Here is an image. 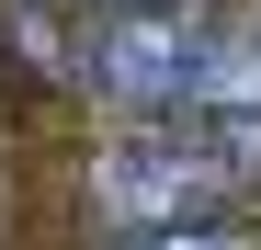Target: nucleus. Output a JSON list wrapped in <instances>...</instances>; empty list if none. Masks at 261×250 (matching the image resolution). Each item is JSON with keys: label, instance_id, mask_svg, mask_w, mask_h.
Instances as JSON below:
<instances>
[{"label": "nucleus", "instance_id": "2", "mask_svg": "<svg viewBox=\"0 0 261 250\" xmlns=\"http://www.w3.org/2000/svg\"><path fill=\"white\" fill-rule=\"evenodd\" d=\"M216 182H227V159L216 148H182V137H137V148H114L102 171H91V205L102 216H125V228H182V216H204L216 205Z\"/></svg>", "mask_w": 261, "mask_h": 250}, {"label": "nucleus", "instance_id": "3", "mask_svg": "<svg viewBox=\"0 0 261 250\" xmlns=\"http://www.w3.org/2000/svg\"><path fill=\"white\" fill-rule=\"evenodd\" d=\"M148 250H250V239H216V228H170V239H148Z\"/></svg>", "mask_w": 261, "mask_h": 250}, {"label": "nucleus", "instance_id": "1", "mask_svg": "<svg viewBox=\"0 0 261 250\" xmlns=\"http://www.w3.org/2000/svg\"><path fill=\"white\" fill-rule=\"evenodd\" d=\"M91 80L114 103H148V114H182V103H227L239 57L216 46L193 12H114L91 34Z\"/></svg>", "mask_w": 261, "mask_h": 250}, {"label": "nucleus", "instance_id": "4", "mask_svg": "<svg viewBox=\"0 0 261 250\" xmlns=\"http://www.w3.org/2000/svg\"><path fill=\"white\" fill-rule=\"evenodd\" d=\"M114 12H182V0H114Z\"/></svg>", "mask_w": 261, "mask_h": 250}]
</instances>
